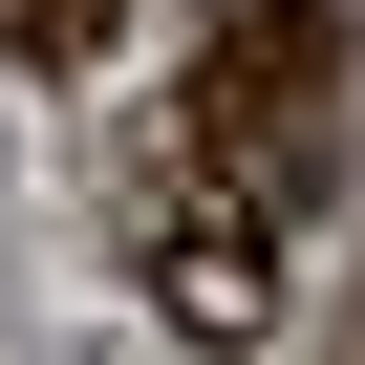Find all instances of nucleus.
<instances>
[{
    "label": "nucleus",
    "instance_id": "1",
    "mask_svg": "<svg viewBox=\"0 0 365 365\" xmlns=\"http://www.w3.org/2000/svg\"><path fill=\"white\" fill-rule=\"evenodd\" d=\"M344 108H365V43H344V0H237V43L194 86V150L237 172L258 215L344 194Z\"/></svg>",
    "mask_w": 365,
    "mask_h": 365
},
{
    "label": "nucleus",
    "instance_id": "2",
    "mask_svg": "<svg viewBox=\"0 0 365 365\" xmlns=\"http://www.w3.org/2000/svg\"><path fill=\"white\" fill-rule=\"evenodd\" d=\"M150 279H172L194 344H258V322H279V237H258V194H237V215H215V194H150Z\"/></svg>",
    "mask_w": 365,
    "mask_h": 365
},
{
    "label": "nucleus",
    "instance_id": "3",
    "mask_svg": "<svg viewBox=\"0 0 365 365\" xmlns=\"http://www.w3.org/2000/svg\"><path fill=\"white\" fill-rule=\"evenodd\" d=\"M0 22H22V65H86V43H108V0H0Z\"/></svg>",
    "mask_w": 365,
    "mask_h": 365
}]
</instances>
